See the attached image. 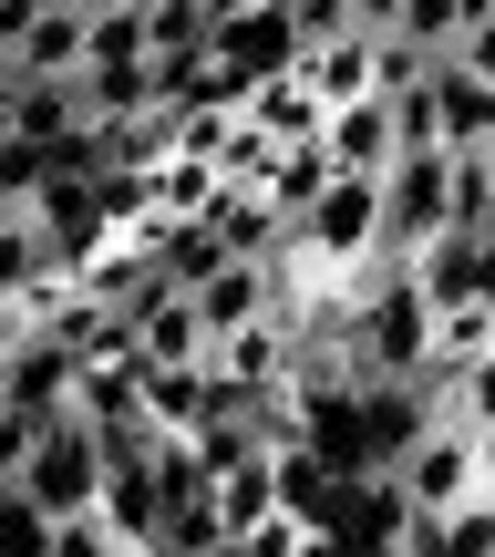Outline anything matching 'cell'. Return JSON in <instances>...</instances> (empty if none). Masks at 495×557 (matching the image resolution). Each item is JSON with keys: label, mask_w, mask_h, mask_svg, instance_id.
I'll return each instance as SVG.
<instances>
[{"label": "cell", "mask_w": 495, "mask_h": 557, "mask_svg": "<svg viewBox=\"0 0 495 557\" xmlns=\"http://www.w3.org/2000/svg\"><path fill=\"white\" fill-rule=\"evenodd\" d=\"M351 382H434V310L413 278L351 289Z\"/></svg>", "instance_id": "cell-1"}, {"label": "cell", "mask_w": 495, "mask_h": 557, "mask_svg": "<svg viewBox=\"0 0 495 557\" xmlns=\"http://www.w3.org/2000/svg\"><path fill=\"white\" fill-rule=\"evenodd\" d=\"M455 238V156H403L382 176V259H423Z\"/></svg>", "instance_id": "cell-2"}, {"label": "cell", "mask_w": 495, "mask_h": 557, "mask_svg": "<svg viewBox=\"0 0 495 557\" xmlns=\"http://www.w3.org/2000/svg\"><path fill=\"white\" fill-rule=\"evenodd\" d=\"M21 496H32L52 527H83L103 506V444L83 434V423H52V434L32 444V465H21Z\"/></svg>", "instance_id": "cell-3"}, {"label": "cell", "mask_w": 495, "mask_h": 557, "mask_svg": "<svg viewBox=\"0 0 495 557\" xmlns=\"http://www.w3.org/2000/svg\"><path fill=\"white\" fill-rule=\"evenodd\" d=\"M299 11L289 0H248V11H218V73L238 83V94H258V83H289L299 73Z\"/></svg>", "instance_id": "cell-4"}, {"label": "cell", "mask_w": 495, "mask_h": 557, "mask_svg": "<svg viewBox=\"0 0 495 557\" xmlns=\"http://www.w3.org/2000/svg\"><path fill=\"white\" fill-rule=\"evenodd\" d=\"M393 496L413 506V517H455V506H475L485 496V444L455 434V423H434V434L393 465Z\"/></svg>", "instance_id": "cell-5"}, {"label": "cell", "mask_w": 495, "mask_h": 557, "mask_svg": "<svg viewBox=\"0 0 495 557\" xmlns=\"http://www.w3.org/2000/svg\"><path fill=\"white\" fill-rule=\"evenodd\" d=\"M0 413H32V423H73V361L52 351V341L21 331L11 351H0Z\"/></svg>", "instance_id": "cell-6"}, {"label": "cell", "mask_w": 495, "mask_h": 557, "mask_svg": "<svg viewBox=\"0 0 495 557\" xmlns=\"http://www.w3.org/2000/svg\"><path fill=\"white\" fill-rule=\"evenodd\" d=\"M320 156H331V176H361V186H382V176L403 165L393 103H351V114H331V124H320Z\"/></svg>", "instance_id": "cell-7"}, {"label": "cell", "mask_w": 495, "mask_h": 557, "mask_svg": "<svg viewBox=\"0 0 495 557\" xmlns=\"http://www.w3.org/2000/svg\"><path fill=\"white\" fill-rule=\"evenodd\" d=\"M135 372H145V361H135ZM218 372H207V361H186V372H145V423H156V434L165 444H197L207 434V423H218Z\"/></svg>", "instance_id": "cell-8"}, {"label": "cell", "mask_w": 495, "mask_h": 557, "mask_svg": "<svg viewBox=\"0 0 495 557\" xmlns=\"http://www.w3.org/2000/svg\"><path fill=\"white\" fill-rule=\"evenodd\" d=\"M11 83H83V11L73 0H32V32L11 52Z\"/></svg>", "instance_id": "cell-9"}, {"label": "cell", "mask_w": 495, "mask_h": 557, "mask_svg": "<svg viewBox=\"0 0 495 557\" xmlns=\"http://www.w3.org/2000/svg\"><path fill=\"white\" fill-rule=\"evenodd\" d=\"M135 361H145V372H186V361H207V320H197V299H176V289L135 299Z\"/></svg>", "instance_id": "cell-10"}, {"label": "cell", "mask_w": 495, "mask_h": 557, "mask_svg": "<svg viewBox=\"0 0 495 557\" xmlns=\"http://www.w3.org/2000/svg\"><path fill=\"white\" fill-rule=\"evenodd\" d=\"M73 423H83V434L145 423V372H135V361H83V372H73Z\"/></svg>", "instance_id": "cell-11"}, {"label": "cell", "mask_w": 495, "mask_h": 557, "mask_svg": "<svg viewBox=\"0 0 495 557\" xmlns=\"http://www.w3.org/2000/svg\"><path fill=\"white\" fill-rule=\"evenodd\" d=\"M238 124H248L258 145H269V156H289V145H320V124H331V114H320V103H310V83L289 73V83H258Z\"/></svg>", "instance_id": "cell-12"}, {"label": "cell", "mask_w": 495, "mask_h": 557, "mask_svg": "<svg viewBox=\"0 0 495 557\" xmlns=\"http://www.w3.org/2000/svg\"><path fill=\"white\" fill-rule=\"evenodd\" d=\"M279 517L310 527V537H331V527H341V475L310 455V444H289V455H279Z\"/></svg>", "instance_id": "cell-13"}, {"label": "cell", "mask_w": 495, "mask_h": 557, "mask_svg": "<svg viewBox=\"0 0 495 557\" xmlns=\"http://www.w3.org/2000/svg\"><path fill=\"white\" fill-rule=\"evenodd\" d=\"M156 114V62H83V124H145Z\"/></svg>", "instance_id": "cell-14"}, {"label": "cell", "mask_w": 495, "mask_h": 557, "mask_svg": "<svg viewBox=\"0 0 495 557\" xmlns=\"http://www.w3.org/2000/svg\"><path fill=\"white\" fill-rule=\"evenodd\" d=\"M207 372L227 382V393H269V382H289V341L258 320V331H227V341H207Z\"/></svg>", "instance_id": "cell-15"}, {"label": "cell", "mask_w": 495, "mask_h": 557, "mask_svg": "<svg viewBox=\"0 0 495 557\" xmlns=\"http://www.w3.org/2000/svg\"><path fill=\"white\" fill-rule=\"evenodd\" d=\"M197 320H207V341H227V331H258V320H269V269L227 259V269L197 289Z\"/></svg>", "instance_id": "cell-16"}, {"label": "cell", "mask_w": 495, "mask_h": 557, "mask_svg": "<svg viewBox=\"0 0 495 557\" xmlns=\"http://www.w3.org/2000/svg\"><path fill=\"white\" fill-rule=\"evenodd\" d=\"M11 135L41 145V156L73 145L83 135V83H21V94H11Z\"/></svg>", "instance_id": "cell-17"}, {"label": "cell", "mask_w": 495, "mask_h": 557, "mask_svg": "<svg viewBox=\"0 0 495 557\" xmlns=\"http://www.w3.org/2000/svg\"><path fill=\"white\" fill-rule=\"evenodd\" d=\"M258 197H269V218H279V227H299L320 197H331V156H320V145H289V156L269 165V186H258Z\"/></svg>", "instance_id": "cell-18"}, {"label": "cell", "mask_w": 495, "mask_h": 557, "mask_svg": "<svg viewBox=\"0 0 495 557\" xmlns=\"http://www.w3.org/2000/svg\"><path fill=\"white\" fill-rule=\"evenodd\" d=\"M83 62H156L145 52V0H83Z\"/></svg>", "instance_id": "cell-19"}, {"label": "cell", "mask_w": 495, "mask_h": 557, "mask_svg": "<svg viewBox=\"0 0 495 557\" xmlns=\"http://www.w3.org/2000/svg\"><path fill=\"white\" fill-rule=\"evenodd\" d=\"M145 52H218V0H145Z\"/></svg>", "instance_id": "cell-20"}, {"label": "cell", "mask_w": 495, "mask_h": 557, "mask_svg": "<svg viewBox=\"0 0 495 557\" xmlns=\"http://www.w3.org/2000/svg\"><path fill=\"white\" fill-rule=\"evenodd\" d=\"M495 351V299H465V310H434V382H455L465 361Z\"/></svg>", "instance_id": "cell-21"}, {"label": "cell", "mask_w": 495, "mask_h": 557, "mask_svg": "<svg viewBox=\"0 0 495 557\" xmlns=\"http://www.w3.org/2000/svg\"><path fill=\"white\" fill-rule=\"evenodd\" d=\"M32 289H52V238H41L32 218H0V299H32Z\"/></svg>", "instance_id": "cell-22"}, {"label": "cell", "mask_w": 495, "mask_h": 557, "mask_svg": "<svg viewBox=\"0 0 495 557\" xmlns=\"http://www.w3.org/2000/svg\"><path fill=\"white\" fill-rule=\"evenodd\" d=\"M227 547V527H218V496H186V506H165V527H156V557H218Z\"/></svg>", "instance_id": "cell-23"}, {"label": "cell", "mask_w": 495, "mask_h": 557, "mask_svg": "<svg viewBox=\"0 0 495 557\" xmlns=\"http://www.w3.org/2000/svg\"><path fill=\"white\" fill-rule=\"evenodd\" d=\"M41 186H52V156H41V145H21V135H0V207H11V218H32Z\"/></svg>", "instance_id": "cell-24"}, {"label": "cell", "mask_w": 495, "mask_h": 557, "mask_svg": "<svg viewBox=\"0 0 495 557\" xmlns=\"http://www.w3.org/2000/svg\"><path fill=\"white\" fill-rule=\"evenodd\" d=\"M0 557H52V517L21 485H0Z\"/></svg>", "instance_id": "cell-25"}, {"label": "cell", "mask_w": 495, "mask_h": 557, "mask_svg": "<svg viewBox=\"0 0 495 557\" xmlns=\"http://www.w3.org/2000/svg\"><path fill=\"white\" fill-rule=\"evenodd\" d=\"M455 73L495 83V11H465V41H455Z\"/></svg>", "instance_id": "cell-26"}, {"label": "cell", "mask_w": 495, "mask_h": 557, "mask_svg": "<svg viewBox=\"0 0 495 557\" xmlns=\"http://www.w3.org/2000/svg\"><path fill=\"white\" fill-rule=\"evenodd\" d=\"M455 227L465 238L485 227V156H455Z\"/></svg>", "instance_id": "cell-27"}, {"label": "cell", "mask_w": 495, "mask_h": 557, "mask_svg": "<svg viewBox=\"0 0 495 557\" xmlns=\"http://www.w3.org/2000/svg\"><path fill=\"white\" fill-rule=\"evenodd\" d=\"M52 557H114V537L83 517V527H52Z\"/></svg>", "instance_id": "cell-28"}, {"label": "cell", "mask_w": 495, "mask_h": 557, "mask_svg": "<svg viewBox=\"0 0 495 557\" xmlns=\"http://www.w3.org/2000/svg\"><path fill=\"white\" fill-rule=\"evenodd\" d=\"M299 537H310V527H289V517H269V527H258V537H238L248 557H299Z\"/></svg>", "instance_id": "cell-29"}, {"label": "cell", "mask_w": 495, "mask_h": 557, "mask_svg": "<svg viewBox=\"0 0 495 557\" xmlns=\"http://www.w3.org/2000/svg\"><path fill=\"white\" fill-rule=\"evenodd\" d=\"M21 32H32V0H0V62L21 52Z\"/></svg>", "instance_id": "cell-30"}, {"label": "cell", "mask_w": 495, "mask_h": 557, "mask_svg": "<svg viewBox=\"0 0 495 557\" xmlns=\"http://www.w3.org/2000/svg\"><path fill=\"white\" fill-rule=\"evenodd\" d=\"M299 557H351V547H341V537H299Z\"/></svg>", "instance_id": "cell-31"}, {"label": "cell", "mask_w": 495, "mask_h": 557, "mask_svg": "<svg viewBox=\"0 0 495 557\" xmlns=\"http://www.w3.org/2000/svg\"><path fill=\"white\" fill-rule=\"evenodd\" d=\"M11 94H21V83H11V62H0V135H11Z\"/></svg>", "instance_id": "cell-32"}, {"label": "cell", "mask_w": 495, "mask_h": 557, "mask_svg": "<svg viewBox=\"0 0 495 557\" xmlns=\"http://www.w3.org/2000/svg\"><path fill=\"white\" fill-rule=\"evenodd\" d=\"M11 341H21V310H11V299H0V351H11Z\"/></svg>", "instance_id": "cell-33"}, {"label": "cell", "mask_w": 495, "mask_h": 557, "mask_svg": "<svg viewBox=\"0 0 495 557\" xmlns=\"http://www.w3.org/2000/svg\"><path fill=\"white\" fill-rule=\"evenodd\" d=\"M485 227H495V156H485Z\"/></svg>", "instance_id": "cell-34"}, {"label": "cell", "mask_w": 495, "mask_h": 557, "mask_svg": "<svg viewBox=\"0 0 495 557\" xmlns=\"http://www.w3.org/2000/svg\"><path fill=\"white\" fill-rule=\"evenodd\" d=\"M218 557H248V547H238V537H227V547H218Z\"/></svg>", "instance_id": "cell-35"}, {"label": "cell", "mask_w": 495, "mask_h": 557, "mask_svg": "<svg viewBox=\"0 0 495 557\" xmlns=\"http://www.w3.org/2000/svg\"><path fill=\"white\" fill-rule=\"evenodd\" d=\"M0 218H11V207H0Z\"/></svg>", "instance_id": "cell-36"}]
</instances>
